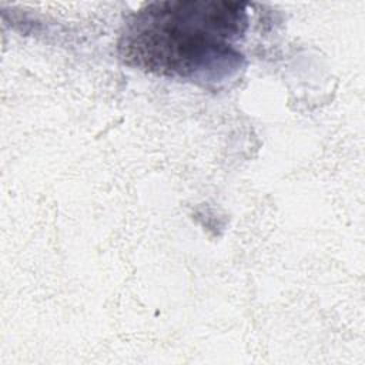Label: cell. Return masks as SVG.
<instances>
[{"instance_id":"obj_1","label":"cell","mask_w":365,"mask_h":365,"mask_svg":"<svg viewBox=\"0 0 365 365\" xmlns=\"http://www.w3.org/2000/svg\"><path fill=\"white\" fill-rule=\"evenodd\" d=\"M247 26L240 1H154L125 23L118 53L125 64L148 73L218 83L242 67L235 43Z\"/></svg>"}]
</instances>
